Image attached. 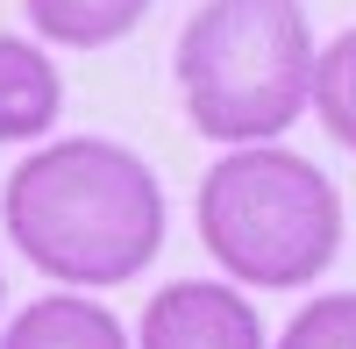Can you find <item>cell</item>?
<instances>
[{"instance_id":"cell-1","label":"cell","mask_w":356,"mask_h":349,"mask_svg":"<svg viewBox=\"0 0 356 349\" xmlns=\"http://www.w3.org/2000/svg\"><path fill=\"white\" fill-rule=\"evenodd\" d=\"M8 243L57 285H129L164 250V186L129 143L57 136L0 193Z\"/></svg>"},{"instance_id":"cell-2","label":"cell","mask_w":356,"mask_h":349,"mask_svg":"<svg viewBox=\"0 0 356 349\" xmlns=\"http://www.w3.org/2000/svg\"><path fill=\"white\" fill-rule=\"evenodd\" d=\"M171 72L200 136L228 143V150L271 143L314 100L307 8L300 0H200Z\"/></svg>"},{"instance_id":"cell-3","label":"cell","mask_w":356,"mask_h":349,"mask_svg":"<svg viewBox=\"0 0 356 349\" xmlns=\"http://www.w3.org/2000/svg\"><path fill=\"white\" fill-rule=\"evenodd\" d=\"M200 243L235 285H314L342 250V193L314 157L250 143L200 179Z\"/></svg>"},{"instance_id":"cell-4","label":"cell","mask_w":356,"mask_h":349,"mask_svg":"<svg viewBox=\"0 0 356 349\" xmlns=\"http://www.w3.org/2000/svg\"><path fill=\"white\" fill-rule=\"evenodd\" d=\"M136 342L143 349H264V321L228 278H171L143 307Z\"/></svg>"},{"instance_id":"cell-5","label":"cell","mask_w":356,"mask_h":349,"mask_svg":"<svg viewBox=\"0 0 356 349\" xmlns=\"http://www.w3.org/2000/svg\"><path fill=\"white\" fill-rule=\"evenodd\" d=\"M65 114V79H57L50 50L29 36H0V143H29L57 129Z\"/></svg>"},{"instance_id":"cell-6","label":"cell","mask_w":356,"mask_h":349,"mask_svg":"<svg viewBox=\"0 0 356 349\" xmlns=\"http://www.w3.org/2000/svg\"><path fill=\"white\" fill-rule=\"evenodd\" d=\"M0 349H129L114 307L79 300V293H50L29 300L8 328H0Z\"/></svg>"},{"instance_id":"cell-7","label":"cell","mask_w":356,"mask_h":349,"mask_svg":"<svg viewBox=\"0 0 356 349\" xmlns=\"http://www.w3.org/2000/svg\"><path fill=\"white\" fill-rule=\"evenodd\" d=\"M22 15L36 22V36L65 50H100L150 15V0H22Z\"/></svg>"},{"instance_id":"cell-8","label":"cell","mask_w":356,"mask_h":349,"mask_svg":"<svg viewBox=\"0 0 356 349\" xmlns=\"http://www.w3.org/2000/svg\"><path fill=\"white\" fill-rule=\"evenodd\" d=\"M314 107L342 150H356V29H342L328 50H314Z\"/></svg>"},{"instance_id":"cell-9","label":"cell","mask_w":356,"mask_h":349,"mask_svg":"<svg viewBox=\"0 0 356 349\" xmlns=\"http://www.w3.org/2000/svg\"><path fill=\"white\" fill-rule=\"evenodd\" d=\"M278 349H356V293H321L285 321Z\"/></svg>"},{"instance_id":"cell-10","label":"cell","mask_w":356,"mask_h":349,"mask_svg":"<svg viewBox=\"0 0 356 349\" xmlns=\"http://www.w3.org/2000/svg\"><path fill=\"white\" fill-rule=\"evenodd\" d=\"M0 300H8V285H0Z\"/></svg>"}]
</instances>
